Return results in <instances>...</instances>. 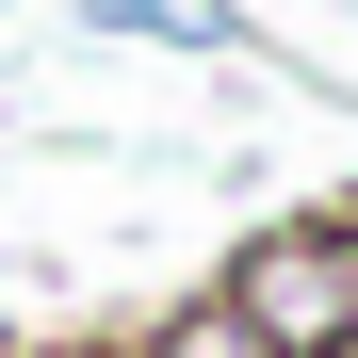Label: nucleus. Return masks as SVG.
I'll return each mask as SVG.
<instances>
[{"mask_svg":"<svg viewBox=\"0 0 358 358\" xmlns=\"http://www.w3.org/2000/svg\"><path fill=\"white\" fill-rule=\"evenodd\" d=\"M0 358H33V342H0Z\"/></svg>","mask_w":358,"mask_h":358,"instance_id":"nucleus-4","label":"nucleus"},{"mask_svg":"<svg viewBox=\"0 0 358 358\" xmlns=\"http://www.w3.org/2000/svg\"><path fill=\"white\" fill-rule=\"evenodd\" d=\"M131 358H261V342H245V326H228L212 293H196V310H163V326H131Z\"/></svg>","mask_w":358,"mask_h":358,"instance_id":"nucleus-3","label":"nucleus"},{"mask_svg":"<svg viewBox=\"0 0 358 358\" xmlns=\"http://www.w3.org/2000/svg\"><path fill=\"white\" fill-rule=\"evenodd\" d=\"M212 310L245 326L261 358H358V245H342V212H277L228 245L212 277Z\"/></svg>","mask_w":358,"mask_h":358,"instance_id":"nucleus-1","label":"nucleus"},{"mask_svg":"<svg viewBox=\"0 0 358 358\" xmlns=\"http://www.w3.org/2000/svg\"><path fill=\"white\" fill-rule=\"evenodd\" d=\"M98 33H147V49H245V0H98Z\"/></svg>","mask_w":358,"mask_h":358,"instance_id":"nucleus-2","label":"nucleus"}]
</instances>
